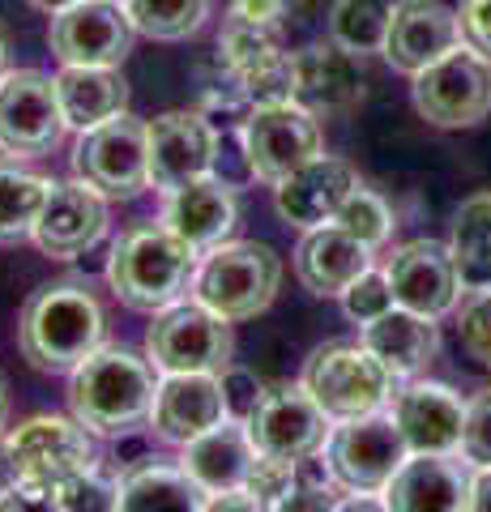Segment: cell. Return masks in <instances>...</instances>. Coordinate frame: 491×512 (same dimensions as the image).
I'll use <instances>...</instances> for the list:
<instances>
[{"label":"cell","mask_w":491,"mask_h":512,"mask_svg":"<svg viewBox=\"0 0 491 512\" xmlns=\"http://www.w3.org/2000/svg\"><path fill=\"white\" fill-rule=\"evenodd\" d=\"M205 512H269V508L248 491H227V495H210Z\"/></svg>","instance_id":"obj_45"},{"label":"cell","mask_w":491,"mask_h":512,"mask_svg":"<svg viewBox=\"0 0 491 512\" xmlns=\"http://www.w3.org/2000/svg\"><path fill=\"white\" fill-rule=\"evenodd\" d=\"M457 30H462V43L470 52L491 60V0H462V9H457Z\"/></svg>","instance_id":"obj_43"},{"label":"cell","mask_w":491,"mask_h":512,"mask_svg":"<svg viewBox=\"0 0 491 512\" xmlns=\"http://www.w3.org/2000/svg\"><path fill=\"white\" fill-rule=\"evenodd\" d=\"M116 5H124V0H116Z\"/></svg>","instance_id":"obj_52"},{"label":"cell","mask_w":491,"mask_h":512,"mask_svg":"<svg viewBox=\"0 0 491 512\" xmlns=\"http://www.w3.org/2000/svg\"><path fill=\"white\" fill-rule=\"evenodd\" d=\"M129 9L116 0H77L52 18L47 43L60 64H90V69H120L133 47Z\"/></svg>","instance_id":"obj_14"},{"label":"cell","mask_w":491,"mask_h":512,"mask_svg":"<svg viewBox=\"0 0 491 512\" xmlns=\"http://www.w3.org/2000/svg\"><path fill=\"white\" fill-rule=\"evenodd\" d=\"M372 269V248L359 244L355 235H346L338 222L304 231L295 248V278L321 299H342V291L359 274Z\"/></svg>","instance_id":"obj_26"},{"label":"cell","mask_w":491,"mask_h":512,"mask_svg":"<svg viewBox=\"0 0 491 512\" xmlns=\"http://www.w3.org/2000/svg\"><path fill=\"white\" fill-rule=\"evenodd\" d=\"M197 256L201 252L188 248L163 222H141V227H129L112 244L107 282H112L116 299L129 303V308L163 312L188 295L197 274Z\"/></svg>","instance_id":"obj_3"},{"label":"cell","mask_w":491,"mask_h":512,"mask_svg":"<svg viewBox=\"0 0 491 512\" xmlns=\"http://www.w3.org/2000/svg\"><path fill=\"white\" fill-rule=\"evenodd\" d=\"M257 453H274L287 461L321 457L329 436H334V419L312 402L304 384H287V389H269L257 414L244 423Z\"/></svg>","instance_id":"obj_15"},{"label":"cell","mask_w":491,"mask_h":512,"mask_svg":"<svg viewBox=\"0 0 491 512\" xmlns=\"http://www.w3.org/2000/svg\"><path fill=\"white\" fill-rule=\"evenodd\" d=\"M60 111L73 133L99 128L129 111V82L120 69H90V64H60L56 73Z\"/></svg>","instance_id":"obj_29"},{"label":"cell","mask_w":491,"mask_h":512,"mask_svg":"<svg viewBox=\"0 0 491 512\" xmlns=\"http://www.w3.org/2000/svg\"><path fill=\"white\" fill-rule=\"evenodd\" d=\"M457 43H462L457 9H449L445 0H398L380 56L389 60V69L415 77L427 69V64L449 56Z\"/></svg>","instance_id":"obj_21"},{"label":"cell","mask_w":491,"mask_h":512,"mask_svg":"<svg viewBox=\"0 0 491 512\" xmlns=\"http://www.w3.org/2000/svg\"><path fill=\"white\" fill-rule=\"evenodd\" d=\"M218 384H223V406H227V419L235 423H248L252 414H257V406L265 402V380L252 372V367H235L227 363L223 372H218Z\"/></svg>","instance_id":"obj_42"},{"label":"cell","mask_w":491,"mask_h":512,"mask_svg":"<svg viewBox=\"0 0 491 512\" xmlns=\"http://www.w3.org/2000/svg\"><path fill=\"white\" fill-rule=\"evenodd\" d=\"M205 500L210 495L193 478L163 461H141L120 487V512H205Z\"/></svg>","instance_id":"obj_30"},{"label":"cell","mask_w":491,"mask_h":512,"mask_svg":"<svg viewBox=\"0 0 491 512\" xmlns=\"http://www.w3.org/2000/svg\"><path fill=\"white\" fill-rule=\"evenodd\" d=\"M359 188V171L334 154H316L304 167H295L287 180L274 184V210L295 231H312L334 222L346 197Z\"/></svg>","instance_id":"obj_19"},{"label":"cell","mask_w":491,"mask_h":512,"mask_svg":"<svg viewBox=\"0 0 491 512\" xmlns=\"http://www.w3.org/2000/svg\"><path fill=\"white\" fill-rule=\"evenodd\" d=\"M393 423L402 427L410 453H457L462 448L466 402L440 380H406L389 402Z\"/></svg>","instance_id":"obj_20"},{"label":"cell","mask_w":491,"mask_h":512,"mask_svg":"<svg viewBox=\"0 0 491 512\" xmlns=\"http://www.w3.org/2000/svg\"><path fill=\"white\" fill-rule=\"evenodd\" d=\"M252 457H257V444H252L248 427L235 419H223L218 427L205 431V436L184 444L180 470L193 478L205 495H227V491H244Z\"/></svg>","instance_id":"obj_28"},{"label":"cell","mask_w":491,"mask_h":512,"mask_svg":"<svg viewBox=\"0 0 491 512\" xmlns=\"http://www.w3.org/2000/svg\"><path fill=\"white\" fill-rule=\"evenodd\" d=\"M334 222H338L346 235H355L359 244H368L372 252L385 248L389 235H393V210H389V201L376 197V192L363 188V184L351 192V197H346V205L338 210Z\"/></svg>","instance_id":"obj_36"},{"label":"cell","mask_w":491,"mask_h":512,"mask_svg":"<svg viewBox=\"0 0 491 512\" xmlns=\"http://www.w3.org/2000/svg\"><path fill=\"white\" fill-rule=\"evenodd\" d=\"M107 235V197H99L90 184H52L43 201V214L35 222V244L52 261H73L90 252Z\"/></svg>","instance_id":"obj_22"},{"label":"cell","mask_w":491,"mask_h":512,"mask_svg":"<svg viewBox=\"0 0 491 512\" xmlns=\"http://www.w3.org/2000/svg\"><path fill=\"white\" fill-rule=\"evenodd\" d=\"M22 483V474H18V461H13V453H9V444H5V436H0V495H9L13 487Z\"/></svg>","instance_id":"obj_48"},{"label":"cell","mask_w":491,"mask_h":512,"mask_svg":"<svg viewBox=\"0 0 491 512\" xmlns=\"http://www.w3.org/2000/svg\"><path fill=\"white\" fill-rule=\"evenodd\" d=\"M5 444L13 461H18L22 483L52 487V491L60 483H69L73 474L99 466L90 431L77 419H69V414H30V419L5 431Z\"/></svg>","instance_id":"obj_12"},{"label":"cell","mask_w":491,"mask_h":512,"mask_svg":"<svg viewBox=\"0 0 491 512\" xmlns=\"http://www.w3.org/2000/svg\"><path fill=\"white\" fill-rule=\"evenodd\" d=\"M107 338L103 303L82 282H52L26 299L18 346L39 372H73Z\"/></svg>","instance_id":"obj_2"},{"label":"cell","mask_w":491,"mask_h":512,"mask_svg":"<svg viewBox=\"0 0 491 512\" xmlns=\"http://www.w3.org/2000/svg\"><path fill=\"white\" fill-rule=\"evenodd\" d=\"M415 107L436 128H474L491 116V60L457 43L449 56L415 73Z\"/></svg>","instance_id":"obj_10"},{"label":"cell","mask_w":491,"mask_h":512,"mask_svg":"<svg viewBox=\"0 0 491 512\" xmlns=\"http://www.w3.org/2000/svg\"><path fill=\"white\" fill-rule=\"evenodd\" d=\"M389 308H398V303H393V286L385 278V269H368V274H359L342 291V312L351 316L359 329L372 325V320H380Z\"/></svg>","instance_id":"obj_38"},{"label":"cell","mask_w":491,"mask_h":512,"mask_svg":"<svg viewBox=\"0 0 491 512\" xmlns=\"http://www.w3.org/2000/svg\"><path fill=\"white\" fill-rule=\"evenodd\" d=\"M457 338L474 363L491 367V286L487 291H466L457 303Z\"/></svg>","instance_id":"obj_37"},{"label":"cell","mask_w":491,"mask_h":512,"mask_svg":"<svg viewBox=\"0 0 491 512\" xmlns=\"http://www.w3.org/2000/svg\"><path fill=\"white\" fill-rule=\"evenodd\" d=\"M393 5L398 0H334L329 9V43L351 56H372L385 47Z\"/></svg>","instance_id":"obj_33"},{"label":"cell","mask_w":491,"mask_h":512,"mask_svg":"<svg viewBox=\"0 0 491 512\" xmlns=\"http://www.w3.org/2000/svg\"><path fill=\"white\" fill-rule=\"evenodd\" d=\"M5 406H9L5 402V384H0V427H5Z\"/></svg>","instance_id":"obj_50"},{"label":"cell","mask_w":491,"mask_h":512,"mask_svg":"<svg viewBox=\"0 0 491 512\" xmlns=\"http://www.w3.org/2000/svg\"><path fill=\"white\" fill-rule=\"evenodd\" d=\"M150 188L176 192L218 167V128L201 111H163L146 124Z\"/></svg>","instance_id":"obj_13"},{"label":"cell","mask_w":491,"mask_h":512,"mask_svg":"<svg viewBox=\"0 0 491 512\" xmlns=\"http://www.w3.org/2000/svg\"><path fill=\"white\" fill-rule=\"evenodd\" d=\"M240 150L248 175L278 184L295 167H304L308 158L321 154V116H312L295 99L257 103L240 124Z\"/></svg>","instance_id":"obj_7"},{"label":"cell","mask_w":491,"mask_h":512,"mask_svg":"<svg viewBox=\"0 0 491 512\" xmlns=\"http://www.w3.org/2000/svg\"><path fill=\"white\" fill-rule=\"evenodd\" d=\"M146 359L163 376L223 372L231 359V320L201 308L197 299L171 303V308L154 312V325L146 333Z\"/></svg>","instance_id":"obj_11"},{"label":"cell","mask_w":491,"mask_h":512,"mask_svg":"<svg viewBox=\"0 0 491 512\" xmlns=\"http://www.w3.org/2000/svg\"><path fill=\"white\" fill-rule=\"evenodd\" d=\"M30 5L43 9V13H52V18H56V13H65L69 5H77V0H30Z\"/></svg>","instance_id":"obj_49"},{"label":"cell","mask_w":491,"mask_h":512,"mask_svg":"<svg viewBox=\"0 0 491 512\" xmlns=\"http://www.w3.org/2000/svg\"><path fill=\"white\" fill-rule=\"evenodd\" d=\"M474 470L457 453H410L389 478V512H466Z\"/></svg>","instance_id":"obj_23"},{"label":"cell","mask_w":491,"mask_h":512,"mask_svg":"<svg viewBox=\"0 0 491 512\" xmlns=\"http://www.w3.org/2000/svg\"><path fill=\"white\" fill-rule=\"evenodd\" d=\"M449 252L462 278V291L491 286V192H474L457 205L449 227Z\"/></svg>","instance_id":"obj_31"},{"label":"cell","mask_w":491,"mask_h":512,"mask_svg":"<svg viewBox=\"0 0 491 512\" xmlns=\"http://www.w3.org/2000/svg\"><path fill=\"white\" fill-rule=\"evenodd\" d=\"M137 35L158 43L193 39L210 18V0H124Z\"/></svg>","instance_id":"obj_34"},{"label":"cell","mask_w":491,"mask_h":512,"mask_svg":"<svg viewBox=\"0 0 491 512\" xmlns=\"http://www.w3.org/2000/svg\"><path fill=\"white\" fill-rule=\"evenodd\" d=\"M227 419L223 406V384L218 372H180V376H163L150 406V427L158 440L167 444H188L205 436L210 427Z\"/></svg>","instance_id":"obj_24"},{"label":"cell","mask_w":491,"mask_h":512,"mask_svg":"<svg viewBox=\"0 0 491 512\" xmlns=\"http://www.w3.org/2000/svg\"><path fill=\"white\" fill-rule=\"evenodd\" d=\"M240 222V201H235V188L218 175H205L176 192H167L163 205V227L176 231L188 248L210 252L218 244H227V235Z\"/></svg>","instance_id":"obj_25"},{"label":"cell","mask_w":491,"mask_h":512,"mask_svg":"<svg viewBox=\"0 0 491 512\" xmlns=\"http://www.w3.org/2000/svg\"><path fill=\"white\" fill-rule=\"evenodd\" d=\"M278 282L282 256L274 248L257 244V239H235V244L227 239V244L201 252L188 295L223 320H252L274 303Z\"/></svg>","instance_id":"obj_4"},{"label":"cell","mask_w":491,"mask_h":512,"mask_svg":"<svg viewBox=\"0 0 491 512\" xmlns=\"http://www.w3.org/2000/svg\"><path fill=\"white\" fill-rule=\"evenodd\" d=\"M466 512H491V466L474 470V478H470V508Z\"/></svg>","instance_id":"obj_46"},{"label":"cell","mask_w":491,"mask_h":512,"mask_svg":"<svg viewBox=\"0 0 491 512\" xmlns=\"http://www.w3.org/2000/svg\"><path fill=\"white\" fill-rule=\"evenodd\" d=\"M363 90H368L363 56L342 52L329 39L291 52V99L312 116H338V111L359 107Z\"/></svg>","instance_id":"obj_18"},{"label":"cell","mask_w":491,"mask_h":512,"mask_svg":"<svg viewBox=\"0 0 491 512\" xmlns=\"http://www.w3.org/2000/svg\"><path fill=\"white\" fill-rule=\"evenodd\" d=\"M227 77L248 94V103H278L291 99V52L282 43V30L274 26H248L227 18L218 35Z\"/></svg>","instance_id":"obj_16"},{"label":"cell","mask_w":491,"mask_h":512,"mask_svg":"<svg viewBox=\"0 0 491 512\" xmlns=\"http://www.w3.org/2000/svg\"><path fill=\"white\" fill-rule=\"evenodd\" d=\"M295 483H299V461L274 457V453H257V457H252V466H248L244 491H248V495H257L265 508H274Z\"/></svg>","instance_id":"obj_39"},{"label":"cell","mask_w":491,"mask_h":512,"mask_svg":"<svg viewBox=\"0 0 491 512\" xmlns=\"http://www.w3.org/2000/svg\"><path fill=\"white\" fill-rule=\"evenodd\" d=\"M154 393V363L133 355L129 346H99L69 372L73 419L90 436H129L133 427L150 423Z\"/></svg>","instance_id":"obj_1"},{"label":"cell","mask_w":491,"mask_h":512,"mask_svg":"<svg viewBox=\"0 0 491 512\" xmlns=\"http://www.w3.org/2000/svg\"><path fill=\"white\" fill-rule=\"evenodd\" d=\"M406 457H410V448L389 410L334 423V436L325 444V466L334 474V483L342 491H363V495L385 491Z\"/></svg>","instance_id":"obj_8"},{"label":"cell","mask_w":491,"mask_h":512,"mask_svg":"<svg viewBox=\"0 0 491 512\" xmlns=\"http://www.w3.org/2000/svg\"><path fill=\"white\" fill-rule=\"evenodd\" d=\"M0 73H5V43H0Z\"/></svg>","instance_id":"obj_51"},{"label":"cell","mask_w":491,"mask_h":512,"mask_svg":"<svg viewBox=\"0 0 491 512\" xmlns=\"http://www.w3.org/2000/svg\"><path fill=\"white\" fill-rule=\"evenodd\" d=\"M338 508V483L334 474L308 470V461H299V483L282 495L269 512H334Z\"/></svg>","instance_id":"obj_40"},{"label":"cell","mask_w":491,"mask_h":512,"mask_svg":"<svg viewBox=\"0 0 491 512\" xmlns=\"http://www.w3.org/2000/svg\"><path fill=\"white\" fill-rule=\"evenodd\" d=\"M334 512H389V504H385V495H363V491H351V495H342Z\"/></svg>","instance_id":"obj_47"},{"label":"cell","mask_w":491,"mask_h":512,"mask_svg":"<svg viewBox=\"0 0 491 512\" xmlns=\"http://www.w3.org/2000/svg\"><path fill=\"white\" fill-rule=\"evenodd\" d=\"M0 512H60V508H56V491L52 487L18 483L9 495H0Z\"/></svg>","instance_id":"obj_44"},{"label":"cell","mask_w":491,"mask_h":512,"mask_svg":"<svg viewBox=\"0 0 491 512\" xmlns=\"http://www.w3.org/2000/svg\"><path fill=\"white\" fill-rule=\"evenodd\" d=\"M299 384L312 393V402L321 406L334 423L363 419L393 402V380L385 367L372 359V350L363 342H325L312 350Z\"/></svg>","instance_id":"obj_5"},{"label":"cell","mask_w":491,"mask_h":512,"mask_svg":"<svg viewBox=\"0 0 491 512\" xmlns=\"http://www.w3.org/2000/svg\"><path fill=\"white\" fill-rule=\"evenodd\" d=\"M359 342L372 350V359L385 367L393 380H415L440 350V329L432 316L410 308H389L380 320L359 329Z\"/></svg>","instance_id":"obj_27"},{"label":"cell","mask_w":491,"mask_h":512,"mask_svg":"<svg viewBox=\"0 0 491 512\" xmlns=\"http://www.w3.org/2000/svg\"><path fill=\"white\" fill-rule=\"evenodd\" d=\"M120 487H124V474L116 466H90L56 487V508L60 512H120Z\"/></svg>","instance_id":"obj_35"},{"label":"cell","mask_w":491,"mask_h":512,"mask_svg":"<svg viewBox=\"0 0 491 512\" xmlns=\"http://www.w3.org/2000/svg\"><path fill=\"white\" fill-rule=\"evenodd\" d=\"M69 124L60 111L56 77L39 69L0 73V154L43 158L65 141Z\"/></svg>","instance_id":"obj_9"},{"label":"cell","mask_w":491,"mask_h":512,"mask_svg":"<svg viewBox=\"0 0 491 512\" xmlns=\"http://www.w3.org/2000/svg\"><path fill=\"white\" fill-rule=\"evenodd\" d=\"M73 180L90 184L107 201H133L150 188V154H146V124L129 111L99 128L77 133L73 146Z\"/></svg>","instance_id":"obj_6"},{"label":"cell","mask_w":491,"mask_h":512,"mask_svg":"<svg viewBox=\"0 0 491 512\" xmlns=\"http://www.w3.org/2000/svg\"><path fill=\"white\" fill-rule=\"evenodd\" d=\"M457 457L470 470H487L491 466V389H479L466 402V423H462V448Z\"/></svg>","instance_id":"obj_41"},{"label":"cell","mask_w":491,"mask_h":512,"mask_svg":"<svg viewBox=\"0 0 491 512\" xmlns=\"http://www.w3.org/2000/svg\"><path fill=\"white\" fill-rule=\"evenodd\" d=\"M56 180L39 171H26L18 163H0V248L26 244L35 235V222L43 214V201Z\"/></svg>","instance_id":"obj_32"},{"label":"cell","mask_w":491,"mask_h":512,"mask_svg":"<svg viewBox=\"0 0 491 512\" xmlns=\"http://www.w3.org/2000/svg\"><path fill=\"white\" fill-rule=\"evenodd\" d=\"M385 278L393 286L398 308H410L432 320L457 312V299H462V278H457L453 252L440 239H410V244H402L389 256Z\"/></svg>","instance_id":"obj_17"}]
</instances>
